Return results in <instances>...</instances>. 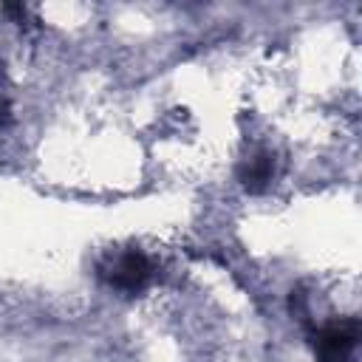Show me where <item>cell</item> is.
<instances>
[{"instance_id":"6da1fadb","label":"cell","mask_w":362,"mask_h":362,"mask_svg":"<svg viewBox=\"0 0 362 362\" xmlns=\"http://www.w3.org/2000/svg\"><path fill=\"white\" fill-rule=\"evenodd\" d=\"M102 277L110 288L133 294L153 280V263L141 249H122L102 263Z\"/></svg>"}]
</instances>
